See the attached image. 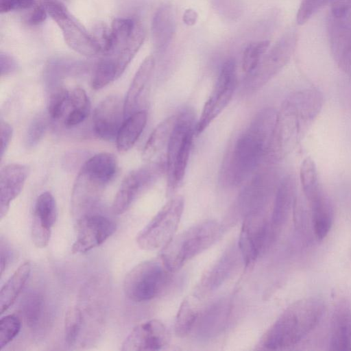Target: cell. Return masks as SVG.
Listing matches in <instances>:
<instances>
[{
	"instance_id": "17",
	"label": "cell",
	"mask_w": 351,
	"mask_h": 351,
	"mask_svg": "<svg viewBox=\"0 0 351 351\" xmlns=\"http://www.w3.org/2000/svg\"><path fill=\"white\" fill-rule=\"evenodd\" d=\"M124 118V100L118 95H109L95 108L93 115L95 132L102 139L113 140L116 138Z\"/></svg>"
},
{
	"instance_id": "37",
	"label": "cell",
	"mask_w": 351,
	"mask_h": 351,
	"mask_svg": "<svg viewBox=\"0 0 351 351\" xmlns=\"http://www.w3.org/2000/svg\"><path fill=\"white\" fill-rule=\"evenodd\" d=\"M43 310L42 296L37 293H30L23 301V311L27 324L30 328L38 326Z\"/></svg>"
},
{
	"instance_id": "33",
	"label": "cell",
	"mask_w": 351,
	"mask_h": 351,
	"mask_svg": "<svg viewBox=\"0 0 351 351\" xmlns=\"http://www.w3.org/2000/svg\"><path fill=\"white\" fill-rule=\"evenodd\" d=\"M300 177L303 193L306 199L322 189L319 182L316 165L311 158H306L303 160Z\"/></svg>"
},
{
	"instance_id": "34",
	"label": "cell",
	"mask_w": 351,
	"mask_h": 351,
	"mask_svg": "<svg viewBox=\"0 0 351 351\" xmlns=\"http://www.w3.org/2000/svg\"><path fill=\"white\" fill-rule=\"evenodd\" d=\"M197 318V311L188 300H184L176 317L174 325L176 335L180 337L186 336L192 329Z\"/></svg>"
},
{
	"instance_id": "47",
	"label": "cell",
	"mask_w": 351,
	"mask_h": 351,
	"mask_svg": "<svg viewBox=\"0 0 351 351\" xmlns=\"http://www.w3.org/2000/svg\"><path fill=\"white\" fill-rule=\"evenodd\" d=\"M10 251L5 247H3L2 243L1 244V274L2 275L3 271L8 264L11 256Z\"/></svg>"
},
{
	"instance_id": "46",
	"label": "cell",
	"mask_w": 351,
	"mask_h": 351,
	"mask_svg": "<svg viewBox=\"0 0 351 351\" xmlns=\"http://www.w3.org/2000/svg\"><path fill=\"white\" fill-rule=\"evenodd\" d=\"M198 17V14L192 8L186 9L182 16L183 22L189 25L192 26L195 24Z\"/></svg>"
},
{
	"instance_id": "15",
	"label": "cell",
	"mask_w": 351,
	"mask_h": 351,
	"mask_svg": "<svg viewBox=\"0 0 351 351\" xmlns=\"http://www.w3.org/2000/svg\"><path fill=\"white\" fill-rule=\"evenodd\" d=\"M73 253H84L105 242L116 230L110 219L100 215H85L78 219Z\"/></svg>"
},
{
	"instance_id": "8",
	"label": "cell",
	"mask_w": 351,
	"mask_h": 351,
	"mask_svg": "<svg viewBox=\"0 0 351 351\" xmlns=\"http://www.w3.org/2000/svg\"><path fill=\"white\" fill-rule=\"evenodd\" d=\"M171 274L161 258L143 261L125 276L123 284L124 293L136 302L151 300L166 289Z\"/></svg>"
},
{
	"instance_id": "6",
	"label": "cell",
	"mask_w": 351,
	"mask_h": 351,
	"mask_svg": "<svg viewBox=\"0 0 351 351\" xmlns=\"http://www.w3.org/2000/svg\"><path fill=\"white\" fill-rule=\"evenodd\" d=\"M195 123L191 110H184L178 114L166 150L165 171L169 192L176 190L184 179L195 134Z\"/></svg>"
},
{
	"instance_id": "38",
	"label": "cell",
	"mask_w": 351,
	"mask_h": 351,
	"mask_svg": "<svg viewBox=\"0 0 351 351\" xmlns=\"http://www.w3.org/2000/svg\"><path fill=\"white\" fill-rule=\"evenodd\" d=\"M70 92L64 87H57L51 93L48 101V113L53 119H59L69 107Z\"/></svg>"
},
{
	"instance_id": "11",
	"label": "cell",
	"mask_w": 351,
	"mask_h": 351,
	"mask_svg": "<svg viewBox=\"0 0 351 351\" xmlns=\"http://www.w3.org/2000/svg\"><path fill=\"white\" fill-rule=\"evenodd\" d=\"M236 64L228 59L222 64L218 77L201 115L195 123V134L202 133L231 101L237 87Z\"/></svg>"
},
{
	"instance_id": "45",
	"label": "cell",
	"mask_w": 351,
	"mask_h": 351,
	"mask_svg": "<svg viewBox=\"0 0 351 351\" xmlns=\"http://www.w3.org/2000/svg\"><path fill=\"white\" fill-rule=\"evenodd\" d=\"M48 14L41 1L35 5L27 19L28 23L36 25L44 22Z\"/></svg>"
},
{
	"instance_id": "9",
	"label": "cell",
	"mask_w": 351,
	"mask_h": 351,
	"mask_svg": "<svg viewBox=\"0 0 351 351\" xmlns=\"http://www.w3.org/2000/svg\"><path fill=\"white\" fill-rule=\"evenodd\" d=\"M184 205V199L180 196L167 202L137 235L139 247L144 250L164 247L175 236Z\"/></svg>"
},
{
	"instance_id": "39",
	"label": "cell",
	"mask_w": 351,
	"mask_h": 351,
	"mask_svg": "<svg viewBox=\"0 0 351 351\" xmlns=\"http://www.w3.org/2000/svg\"><path fill=\"white\" fill-rule=\"evenodd\" d=\"M21 322L15 315H8L0 321V349L2 350L19 333Z\"/></svg>"
},
{
	"instance_id": "43",
	"label": "cell",
	"mask_w": 351,
	"mask_h": 351,
	"mask_svg": "<svg viewBox=\"0 0 351 351\" xmlns=\"http://www.w3.org/2000/svg\"><path fill=\"white\" fill-rule=\"evenodd\" d=\"M17 69L16 60L9 54L0 53V71L1 75L5 76L14 73Z\"/></svg>"
},
{
	"instance_id": "5",
	"label": "cell",
	"mask_w": 351,
	"mask_h": 351,
	"mask_svg": "<svg viewBox=\"0 0 351 351\" xmlns=\"http://www.w3.org/2000/svg\"><path fill=\"white\" fill-rule=\"evenodd\" d=\"M222 234V226L216 221L197 223L174 236L162 247L160 258L174 273L188 261L211 247Z\"/></svg>"
},
{
	"instance_id": "21",
	"label": "cell",
	"mask_w": 351,
	"mask_h": 351,
	"mask_svg": "<svg viewBox=\"0 0 351 351\" xmlns=\"http://www.w3.org/2000/svg\"><path fill=\"white\" fill-rule=\"evenodd\" d=\"M29 174L28 167L9 164L0 171V219L6 215L10 203L21 192Z\"/></svg>"
},
{
	"instance_id": "25",
	"label": "cell",
	"mask_w": 351,
	"mask_h": 351,
	"mask_svg": "<svg viewBox=\"0 0 351 351\" xmlns=\"http://www.w3.org/2000/svg\"><path fill=\"white\" fill-rule=\"evenodd\" d=\"M155 59L152 56L145 58L138 67L124 99L125 118L136 112L140 97L152 75Z\"/></svg>"
},
{
	"instance_id": "3",
	"label": "cell",
	"mask_w": 351,
	"mask_h": 351,
	"mask_svg": "<svg viewBox=\"0 0 351 351\" xmlns=\"http://www.w3.org/2000/svg\"><path fill=\"white\" fill-rule=\"evenodd\" d=\"M324 311V301L317 297L293 302L265 332L261 346L267 350H281L296 345L317 326Z\"/></svg>"
},
{
	"instance_id": "12",
	"label": "cell",
	"mask_w": 351,
	"mask_h": 351,
	"mask_svg": "<svg viewBox=\"0 0 351 351\" xmlns=\"http://www.w3.org/2000/svg\"><path fill=\"white\" fill-rule=\"evenodd\" d=\"M275 239L265 210L252 213L243 217L238 247L246 267L252 265L261 253Z\"/></svg>"
},
{
	"instance_id": "27",
	"label": "cell",
	"mask_w": 351,
	"mask_h": 351,
	"mask_svg": "<svg viewBox=\"0 0 351 351\" xmlns=\"http://www.w3.org/2000/svg\"><path fill=\"white\" fill-rule=\"evenodd\" d=\"M124 120L116 137L117 149L127 152L136 143L141 135L147 121V112L136 111Z\"/></svg>"
},
{
	"instance_id": "24",
	"label": "cell",
	"mask_w": 351,
	"mask_h": 351,
	"mask_svg": "<svg viewBox=\"0 0 351 351\" xmlns=\"http://www.w3.org/2000/svg\"><path fill=\"white\" fill-rule=\"evenodd\" d=\"M176 29L175 15L169 5H162L155 13L152 23L154 45L158 51H162L172 40Z\"/></svg>"
},
{
	"instance_id": "4",
	"label": "cell",
	"mask_w": 351,
	"mask_h": 351,
	"mask_svg": "<svg viewBox=\"0 0 351 351\" xmlns=\"http://www.w3.org/2000/svg\"><path fill=\"white\" fill-rule=\"evenodd\" d=\"M117 169L115 156L107 152L97 154L82 166L73 184L71 206L74 215H86L99 200Z\"/></svg>"
},
{
	"instance_id": "31",
	"label": "cell",
	"mask_w": 351,
	"mask_h": 351,
	"mask_svg": "<svg viewBox=\"0 0 351 351\" xmlns=\"http://www.w3.org/2000/svg\"><path fill=\"white\" fill-rule=\"evenodd\" d=\"M230 306L227 301H219L205 313L202 317L201 330L204 335H211L221 330L225 324Z\"/></svg>"
},
{
	"instance_id": "28",
	"label": "cell",
	"mask_w": 351,
	"mask_h": 351,
	"mask_svg": "<svg viewBox=\"0 0 351 351\" xmlns=\"http://www.w3.org/2000/svg\"><path fill=\"white\" fill-rule=\"evenodd\" d=\"M31 272L29 261L21 265L3 286L0 292V313L3 314L15 302L24 287Z\"/></svg>"
},
{
	"instance_id": "14",
	"label": "cell",
	"mask_w": 351,
	"mask_h": 351,
	"mask_svg": "<svg viewBox=\"0 0 351 351\" xmlns=\"http://www.w3.org/2000/svg\"><path fill=\"white\" fill-rule=\"evenodd\" d=\"M165 170V162H152L130 172L123 180L112 203L116 215L125 213L145 189Z\"/></svg>"
},
{
	"instance_id": "30",
	"label": "cell",
	"mask_w": 351,
	"mask_h": 351,
	"mask_svg": "<svg viewBox=\"0 0 351 351\" xmlns=\"http://www.w3.org/2000/svg\"><path fill=\"white\" fill-rule=\"evenodd\" d=\"M69 107H71V110L64 119L66 126L77 125L86 119L90 112V104L84 90L76 88L70 93Z\"/></svg>"
},
{
	"instance_id": "19",
	"label": "cell",
	"mask_w": 351,
	"mask_h": 351,
	"mask_svg": "<svg viewBox=\"0 0 351 351\" xmlns=\"http://www.w3.org/2000/svg\"><path fill=\"white\" fill-rule=\"evenodd\" d=\"M329 350H351V304L346 298L339 299L332 312Z\"/></svg>"
},
{
	"instance_id": "41",
	"label": "cell",
	"mask_w": 351,
	"mask_h": 351,
	"mask_svg": "<svg viewBox=\"0 0 351 351\" xmlns=\"http://www.w3.org/2000/svg\"><path fill=\"white\" fill-rule=\"evenodd\" d=\"M328 0H302L296 15L297 23L303 25L316 14Z\"/></svg>"
},
{
	"instance_id": "32",
	"label": "cell",
	"mask_w": 351,
	"mask_h": 351,
	"mask_svg": "<svg viewBox=\"0 0 351 351\" xmlns=\"http://www.w3.org/2000/svg\"><path fill=\"white\" fill-rule=\"evenodd\" d=\"M119 77L115 62L110 58L103 56L97 63L91 78V86L99 90Z\"/></svg>"
},
{
	"instance_id": "22",
	"label": "cell",
	"mask_w": 351,
	"mask_h": 351,
	"mask_svg": "<svg viewBox=\"0 0 351 351\" xmlns=\"http://www.w3.org/2000/svg\"><path fill=\"white\" fill-rule=\"evenodd\" d=\"M307 201L310 208L312 228L315 237L317 240L321 241L328 235L333 223L332 205L323 190Z\"/></svg>"
},
{
	"instance_id": "13",
	"label": "cell",
	"mask_w": 351,
	"mask_h": 351,
	"mask_svg": "<svg viewBox=\"0 0 351 351\" xmlns=\"http://www.w3.org/2000/svg\"><path fill=\"white\" fill-rule=\"evenodd\" d=\"M295 45L293 35L282 37L266 55L265 53L255 69L246 74L245 90L249 93L254 92L267 84L287 63Z\"/></svg>"
},
{
	"instance_id": "1",
	"label": "cell",
	"mask_w": 351,
	"mask_h": 351,
	"mask_svg": "<svg viewBox=\"0 0 351 351\" xmlns=\"http://www.w3.org/2000/svg\"><path fill=\"white\" fill-rule=\"evenodd\" d=\"M277 113L271 108L260 110L237 139L224 164L223 175L227 184H241L269 156Z\"/></svg>"
},
{
	"instance_id": "23",
	"label": "cell",
	"mask_w": 351,
	"mask_h": 351,
	"mask_svg": "<svg viewBox=\"0 0 351 351\" xmlns=\"http://www.w3.org/2000/svg\"><path fill=\"white\" fill-rule=\"evenodd\" d=\"M241 256L239 247L234 245L223 254L201 282L203 291H211L220 287L232 275Z\"/></svg>"
},
{
	"instance_id": "18",
	"label": "cell",
	"mask_w": 351,
	"mask_h": 351,
	"mask_svg": "<svg viewBox=\"0 0 351 351\" xmlns=\"http://www.w3.org/2000/svg\"><path fill=\"white\" fill-rule=\"evenodd\" d=\"M328 28L334 59L344 72L351 75V14L341 18L330 15Z\"/></svg>"
},
{
	"instance_id": "16",
	"label": "cell",
	"mask_w": 351,
	"mask_h": 351,
	"mask_svg": "<svg viewBox=\"0 0 351 351\" xmlns=\"http://www.w3.org/2000/svg\"><path fill=\"white\" fill-rule=\"evenodd\" d=\"M169 333L158 319H153L135 326L124 340L121 350H160L169 343Z\"/></svg>"
},
{
	"instance_id": "26",
	"label": "cell",
	"mask_w": 351,
	"mask_h": 351,
	"mask_svg": "<svg viewBox=\"0 0 351 351\" xmlns=\"http://www.w3.org/2000/svg\"><path fill=\"white\" fill-rule=\"evenodd\" d=\"M178 114H173L160 123L150 134L142 153V158L146 162H153L165 149L175 127Z\"/></svg>"
},
{
	"instance_id": "10",
	"label": "cell",
	"mask_w": 351,
	"mask_h": 351,
	"mask_svg": "<svg viewBox=\"0 0 351 351\" xmlns=\"http://www.w3.org/2000/svg\"><path fill=\"white\" fill-rule=\"evenodd\" d=\"M48 15L62 31L67 45L76 52L93 56L101 51L97 39L77 21L60 0H41Z\"/></svg>"
},
{
	"instance_id": "44",
	"label": "cell",
	"mask_w": 351,
	"mask_h": 351,
	"mask_svg": "<svg viewBox=\"0 0 351 351\" xmlns=\"http://www.w3.org/2000/svg\"><path fill=\"white\" fill-rule=\"evenodd\" d=\"M1 130V159L3 157L12 136L13 130L12 126L5 121H1L0 125Z\"/></svg>"
},
{
	"instance_id": "2",
	"label": "cell",
	"mask_w": 351,
	"mask_h": 351,
	"mask_svg": "<svg viewBox=\"0 0 351 351\" xmlns=\"http://www.w3.org/2000/svg\"><path fill=\"white\" fill-rule=\"evenodd\" d=\"M322 104V95L313 88L292 93L284 100L277 113L271 158L280 160L293 150Z\"/></svg>"
},
{
	"instance_id": "20",
	"label": "cell",
	"mask_w": 351,
	"mask_h": 351,
	"mask_svg": "<svg viewBox=\"0 0 351 351\" xmlns=\"http://www.w3.org/2000/svg\"><path fill=\"white\" fill-rule=\"evenodd\" d=\"M295 186L290 176L280 180L275 192V197L269 220L271 233L274 239L287 222L295 201Z\"/></svg>"
},
{
	"instance_id": "42",
	"label": "cell",
	"mask_w": 351,
	"mask_h": 351,
	"mask_svg": "<svg viewBox=\"0 0 351 351\" xmlns=\"http://www.w3.org/2000/svg\"><path fill=\"white\" fill-rule=\"evenodd\" d=\"M34 4L35 0H0V12L6 13L10 11L28 9Z\"/></svg>"
},
{
	"instance_id": "36",
	"label": "cell",
	"mask_w": 351,
	"mask_h": 351,
	"mask_svg": "<svg viewBox=\"0 0 351 351\" xmlns=\"http://www.w3.org/2000/svg\"><path fill=\"white\" fill-rule=\"evenodd\" d=\"M269 44V40H262L252 43L246 47L242 60V69L246 74L254 70L258 65L267 52Z\"/></svg>"
},
{
	"instance_id": "7",
	"label": "cell",
	"mask_w": 351,
	"mask_h": 351,
	"mask_svg": "<svg viewBox=\"0 0 351 351\" xmlns=\"http://www.w3.org/2000/svg\"><path fill=\"white\" fill-rule=\"evenodd\" d=\"M145 31L141 23L130 18L115 19L101 45L103 56L116 64L120 77L142 45Z\"/></svg>"
},
{
	"instance_id": "35",
	"label": "cell",
	"mask_w": 351,
	"mask_h": 351,
	"mask_svg": "<svg viewBox=\"0 0 351 351\" xmlns=\"http://www.w3.org/2000/svg\"><path fill=\"white\" fill-rule=\"evenodd\" d=\"M83 317L81 310L77 306L70 307L65 315L64 334L69 346L74 345L82 326Z\"/></svg>"
},
{
	"instance_id": "29",
	"label": "cell",
	"mask_w": 351,
	"mask_h": 351,
	"mask_svg": "<svg viewBox=\"0 0 351 351\" xmlns=\"http://www.w3.org/2000/svg\"><path fill=\"white\" fill-rule=\"evenodd\" d=\"M56 218L57 208L53 196L48 191L41 193L36 201L32 226L51 230Z\"/></svg>"
},
{
	"instance_id": "40",
	"label": "cell",
	"mask_w": 351,
	"mask_h": 351,
	"mask_svg": "<svg viewBox=\"0 0 351 351\" xmlns=\"http://www.w3.org/2000/svg\"><path fill=\"white\" fill-rule=\"evenodd\" d=\"M47 129V122L43 117L38 116L29 124L26 134V145L29 147L36 146L43 138Z\"/></svg>"
}]
</instances>
